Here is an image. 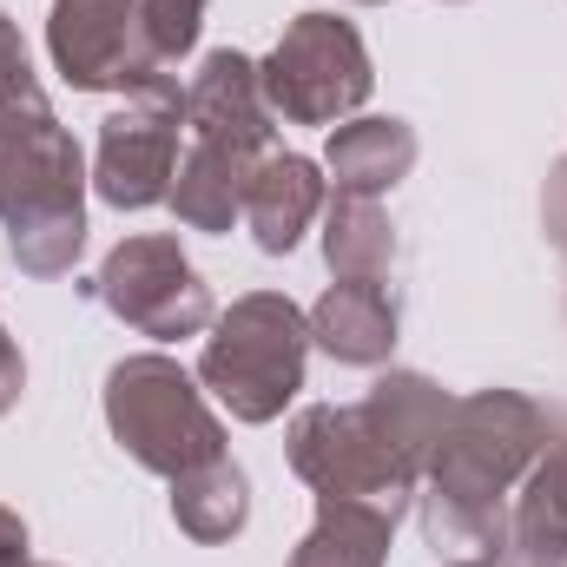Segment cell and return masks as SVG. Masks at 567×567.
<instances>
[{"mask_svg": "<svg viewBox=\"0 0 567 567\" xmlns=\"http://www.w3.org/2000/svg\"><path fill=\"white\" fill-rule=\"evenodd\" d=\"M535 449V410L522 396H475L455 410V435L435 462V502H429V542L449 561H482L502 542L495 495Z\"/></svg>", "mask_w": 567, "mask_h": 567, "instance_id": "6da1fadb", "label": "cell"}, {"mask_svg": "<svg viewBox=\"0 0 567 567\" xmlns=\"http://www.w3.org/2000/svg\"><path fill=\"white\" fill-rule=\"evenodd\" d=\"M205 383L245 423L278 416L303 383V317L284 297H245L205 350Z\"/></svg>", "mask_w": 567, "mask_h": 567, "instance_id": "7a4b0ae2", "label": "cell"}, {"mask_svg": "<svg viewBox=\"0 0 567 567\" xmlns=\"http://www.w3.org/2000/svg\"><path fill=\"white\" fill-rule=\"evenodd\" d=\"M106 416L120 429V442L158 475H192V468L218 462V423L192 396L185 370L165 357H133L113 370Z\"/></svg>", "mask_w": 567, "mask_h": 567, "instance_id": "3957f363", "label": "cell"}, {"mask_svg": "<svg viewBox=\"0 0 567 567\" xmlns=\"http://www.w3.org/2000/svg\"><path fill=\"white\" fill-rule=\"evenodd\" d=\"M265 100L278 106L284 120H303V126H323L337 113H350L363 93H370V60H363V40L330 20V13H303L284 47L265 66Z\"/></svg>", "mask_w": 567, "mask_h": 567, "instance_id": "277c9868", "label": "cell"}, {"mask_svg": "<svg viewBox=\"0 0 567 567\" xmlns=\"http://www.w3.org/2000/svg\"><path fill=\"white\" fill-rule=\"evenodd\" d=\"M290 462L323 495H390L396 508L410 488V462L370 423V410H310L290 429Z\"/></svg>", "mask_w": 567, "mask_h": 567, "instance_id": "5b68a950", "label": "cell"}, {"mask_svg": "<svg viewBox=\"0 0 567 567\" xmlns=\"http://www.w3.org/2000/svg\"><path fill=\"white\" fill-rule=\"evenodd\" d=\"M100 297L140 323L145 337H192L205 317H212V297L205 284L192 278V265L178 258L172 238H133L106 258L100 271Z\"/></svg>", "mask_w": 567, "mask_h": 567, "instance_id": "8992f818", "label": "cell"}, {"mask_svg": "<svg viewBox=\"0 0 567 567\" xmlns=\"http://www.w3.org/2000/svg\"><path fill=\"white\" fill-rule=\"evenodd\" d=\"M53 60L73 86H145L152 40L140 0H60L53 7Z\"/></svg>", "mask_w": 567, "mask_h": 567, "instance_id": "52a82bcc", "label": "cell"}, {"mask_svg": "<svg viewBox=\"0 0 567 567\" xmlns=\"http://www.w3.org/2000/svg\"><path fill=\"white\" fill-rule=\"evenodd\" d=\"M172 145H178V113L165 100H145L133 113H120L106 126V140H100V192L113 205H152V198H165Z\"/></svg>", "mask_w": 567, "mask_h": 567, "instance_id": "ba28073f", "label": "cell"}, {"mask_svg": "<svg viewBox=\"0 0 567 567\" xmlns=\"http://www.w3.org/2000/svg\"><path fill=\"white\" fill-rule=\"evenodd\" d=\"M185 106H192V126H198L205 145H225V152L251 158L258 145L271 140V126H265V86H258L251 60H238V53H212Z\"/></svg>", "mask_w": 567, "mask_h": 567, "instance_id": "9c48e42d", "label": "cell"}, {"mask_svg": "<svg viewBox=\"0 0 567 567\" xmlns=\"http://www.w3.org/2000/svg\"><path fill=\"white\" fill-rule=\"evenodd\" d=\"M317 337L330 357L343 363H377L390 357L396 343V303L383 284H337L323 303H317Z\"/></svg>", "mask_w": 567, "mask_h": 567, "instance_id": "30bf717a", "label": "cell"}, {"mask_svg": "<svg viewBox=\"0 0 567 567\" xmlns=\"http://www.w3.org/2000/svg\"><path fill=\"white\" fill-rule=\"evenodd\" d=\"M383 548H390L383 508H370L357 495H323V515L290 567H383Z\"/></svg>", "mask_w": 567, "mask_h": 567, "instance_id": "8fae6325", "label": "cell"}, {"mask_svg": "<svg viewBox=\"0 0 567 567\" xmlns=\"http://www.w3.org/2000/svg\"><path fill=\"white\" fill-rule=\"evenodd\" d=\"M245 212H251V231L265 251H290L303 218L317 212V172L303 158H265L245 185Z\"/></svg>", "mask_w": 567, "mask_h": 567, "instance_id": "7c38bea8", "label": "cell"}, {"mask_svg": "<svg viewBox=\"0 0 567 567\" xmlns=\"http://www.w3.org/2000/svg\"><path fill=\"white\" fill-rule=\"evenodd\" d=\"M245 185H251V158H245V152H225V145L198 140V152H192L185 172H178L172 205H178L185 225H198V231H225L231 212L245 205Z\"/></svg>", "mask_w": 567, "mask_h": 567, "instance_id": "4fadbf2b", "label": "cell"}, {"mask_svg": "<svg viewBox=\"0 0 567 567\" xmlns=\"http://www.w3.org/2000/svg\"><path fill=\"white\" fill-rule=\"evenodd\" d=\"M410 158H416V140H410V126H396V120H363V126H343V133H337V145H330L337 185H350L357 198H363V192L396 185V178L410 172Z\"/></svg>", "mask_w": 567, "mask_h": 567, "instance_id": "5bb4252c", "label": "cell"}, {"mask_svg": "<svg viewBox=\"0 0 567 567\" xmlns=\"http://www.w3.org/2000/svg\"><path fill=\"white\" fill-rule=\"evenodd\" d=\"M172 508H178V522H185L198 542H225V535H238V528H245V475L218 455V462H205V468L178 475Z\"/></svg>", "mask_w": 567, "mask_h": 567, "instance_id": "9a60e30c", "label": "cell"}, {"mask_svg": "<svg viewBox=\"0 0 567 567\" xmlns=\"http://www.w3.org/2000/svg\"><path fill=\"white\" fill-rule=\"evenodd\" d=\"M383 258H390V225H383V212H377L370 198L350 192V198L330 212V265L370 278V271H383Z\"/></svg>", "mask_w": 567, "mask_h": 567, "instance_id": "2e32d148", "label": "cell"}, {"mask_svg": "<svg viewBox=\"0 0 567 567\" xmlns=\"http://www.w3.org/2000/svg\"><path fill=\"white\" fill-rule=\"evenodd\" d=\"M0 106H40V86H33V73H27V53H20L7 13H0Z\"/></svg>", "mask_w": 567, "mask_h": 567, "instance_id": "e0dca14e", "label": "cell"}, {"mask_svg": "<svg viewBox=\"0 0 567 567\" xmlns=\"http://www.w3.org/2000/svg\"><path fill=\"white\" fill-rule=\"evenodd\" d=\"M522 567H567V528L522 508Z\"/></svg>", "mask_w": 567, "mask_h": 567, "instance_id": "ac0fdd59", "label": "cell"}, {"mask_svg": "<svg viewBox=\"0 0 567 567\" xmlns=\"http://www.w3.org/2000/svg\"><path fill=\"white\" fill-rule=\"evenodd\" d=\"M528 515H548V522H561V528H567V449L555 455V462H548V468H542Z\"/></svg>", "mask_w": 567, "mask_h": 567, "instance_id": "d6986e66", "label": "cell"}, {"mask_svg": "<svg viewBox=\"0 0 567 567\" xmlns=\"http://www.w3.org/2000/svg\"><path fill=\"white\" fill-rule=\"evenodd\" d=\"M13 396H20V350H13L7 330H0V416L13 410Z\"/></svg>", "mask_w": 567, "mask_h": 567, "instance_id": "ffe728a7", "label": "cell"}, {"mask_svg": "<svg viewBox=\"0 0 567 567\" xmlns=\"http://www.w3.org/2000/svg\"><path fill=\"white\" fill-rule=\"evenodd\" d=\"M0 567H27V528L0 508Z\"/></svg>", "mask_w": 567, "mask_h": 567, "instance_id": "44dd1931", "label": "cell"}, {"mask_svg": "<svg viewBox=\"0 0 567 567\" xmlns=\"http://www.w3.org/2000/svg\"><path fill=\"white\" fill-rule=\"evenodd\" d=\"M548 231H555V245H567V165L555 172V192H548Z\"/></svg>", "mask_w": 567, "mask_h": 567, "instance_id": "7402d4cb", "label": "cell"}]
</instances>
